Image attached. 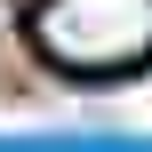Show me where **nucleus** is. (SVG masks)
I'll use <instances>...</instances> for the list:
<instances>
[{
  "label": "nucleus",
  "mask_w": 152,
  "mask_h": 152,
  "mask_svg": "<svg viewBox=\"0 0 152 152\" xmlns=\"http://www.w3.org/2000/svg\"><path fill=\"white\" fill-rule=\"evenodd\" d=\"M32 48L72 80H120L152 64V0H40Z\"/></svg>",
  "instance_id": "f257e3e1"
}]
</instances>
